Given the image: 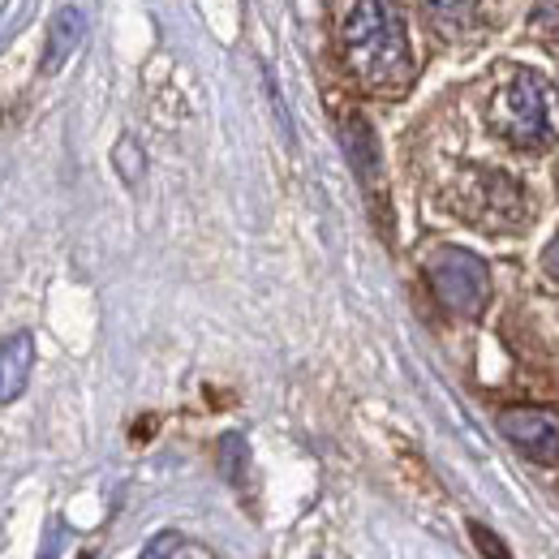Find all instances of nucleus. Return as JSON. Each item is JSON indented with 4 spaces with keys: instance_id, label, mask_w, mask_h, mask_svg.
<instances>
[{
    "instance_id": "obj_8",
    "label": "nucleus",
    "mask_w": 559,
    "mask_h": 559,
    "mask_svg": "<svg viewBox=\"0 0 559 559\" xmlns=\"http://www.w3.org/2000/svg\"><path fill=\"white\" fill-rule=\"evenodd\" d=\"M474 4H478V0H421V9H426V17H430L435 26H443V31H452V26H461V22H469V13H474Z\"/></svg>"
},
{
    "instance_id": "obj_14",
    "label": "nucleus",
    "mask_w": 559,
    "mask_h": 559,
    "mask_svg": "<svg viewBox=\"0 0 559 559\" xmlns=\"http://www.w3.org/2000/svg\"><path fill=\"white\" fill-rule=\"evenodd\" d=\"M82 559H86V556H82Z\"/></svg>"
},
{
    "instance_id": "obj_6",
    "label": "nucleus",
    "mask_w": 559,
    "mask_h": 559,
    "mask_svg": "<svg viewBox=\"0 0 559 559\" xmlns=\"http://www.w3.org/2000/svg\"><path fill=\"white\" fill-rule=\"evenodd\" d=\"M82 35H86V22H82V13L78 9H61L57 17H52V26H48V57H44V70H61L66 61H70V52L82 44Z\"/></svg>"
},
{
    "instance_id": "obj_10",
    "label": "nucleus",
    "mask_w": 559,
    "mask_h": 559,
    "mask_svg": "<svg viewBox=\"0 0 559 559\" xmlns=\"http://www.w3.org/2000/svg\"><path fill=\"white\" fill-rule=\"evenodd\" d=\"M117 168H121L126 181H139L142 177V151L134 139H121V146H117Z\"/></svg>"
},
{
    "instance_id": "obj_5",
    "label": "nucleus",
    "mask_w": 559,
    "mask_h": 559,
    "mask_svg": "<svg viewBox=\"0 0 559 559\" xmlns=\"http://www.w3.org/2000/svg\"><path fill=\"white\" fill-rule=\"evenodd\" d=\"M31 366H35V341L31 332H17L0 345V401H17L26 392V379H31Z\"/></svg>"
},
{
    "instance_id": "obj_3",
    "label": "nucleus",
    "mask_w": 559,
    "mask_h": 559,
    "mask_svg": "<svg viewBox=\"0 0 559 559\" xmlns=\"http://www.w3.org/2000/svg\"><path fill=\"white\" fill-rule=\"evenodd\" d=\"M499 130L521 151H538L551 142V117H547V82L534 70H516L499 95Z\"/></svg>"
},
{
    "instance_id": "obj_13",
    "label": "nucleus",
    "mask_w": 559,
    "mask_h": 559,
    "mask_svg": "<svg viewBox=\"0 0 559 559\" xmlns=\"http://www.w3.org/2000/svg\"><path fill=\"white\" fill-rule=\"evenodd\" d=\"M543 272L551 280H559V237H551L547 250H543Z\"/></svg>"
},
{
    "instance_id": "obj_2",
    "label": "nucleus",
    "mask_w": 559,
    "mask_h": 559,
    "mask_svg": "<svg viewBox=\"0 0 559 559\" xmlns=\"http://www.w3.org/2000/svg\"><path fill=\"white\" fill-rule=\"evenodd\" d=\"M426 280H430L435 297H439L452 314H461V319H478V314L487 310L490 272L474 250L439 246V250L426 259Z\"/></svg>"
},
{
    "instance_id": "obj_9",
    "label": "nucleus",
    "mask_w": 559,
    "mask_h": 559,
    "mask_svg": "<svg viewBox=\"0 0 559 559\" xmlns=\"http://www.w3.org/2000/svg\"><path fill=\"white\" fill-rule=\"evenodd\" d=\"M219 461H224V474H228L233 483H241V474H246V443H241V435H228V439H224Z\"/></svg>"
},
{
    "instance_id": "obj_12",
    "label": "nucleus",
    "mask_w": 559,
    "mask_h": 559,
    "mask_svg": "<svg viewBox=\"0 0 559 559\" xmlns=\"http://www.w3.org/2000/svg\"><path fill=\"white\" fill-rule=\"evenodd\" d=\"M173 551H177V534H159V538L142 551V559H173Z\"/></svg>"
},
{
    "instance_id": "obj_1",
    "label": "nucleus",
    "mask_w": 559,
    "mask_h": 559,
    "mask_svg": "<svg viewBox=\"0 0 559 559\" xmlns=\"http://www.w3.org/2000/svg\"><path fill=\"white\" fill-rule=\"evenodd\" d=\"M345 52L370 91H401L414 78L409 31L396 0H357L345 17Z\"/></svg>"
},
{
    "instance_id": "obj_7",
    "label": "nucleus",
    "mask_w": 559,
    "mask_h": 559,
    "mask_svg": "<svg viewBox=\"0 0 559 559\" xmlns=\"http://www.w3.org/2000/svg\"><path fill=\"white\" fill-rule=\"evenodd\" d=\"M345 146H349V159L353 168H357V177L370 186L379 177V146H374V134H370L366 117L353 112L349 121H345Z\"/></svg>"
},
{
    "instance_id": "obj_4",
    "label": "nucleus",
    "mask_w": 559,
    "mask_h": 559,
    "mask_svg": "<svg viewBox=\"0 0 559 559\" xmlns=\"http://www.w3.org/2000/svg\"><path fill=\"white\" fill-rule=\"evenodd\" d=\"M499 430L538 465H559V418L543 409H508Z\"/></svg>"
},
{
    "instance_id": "obj_11",
    "label": "nucleus",
    "mask_w": 559,
    "mask_h": 559,
    "mask_svg": "<svg viewBox=\"0 0 559 559\" xmlns=\"http://www.w3.org/2000/svg\"><path fill=\"white\" fill-rule=\"evenodd\" d=\"M469 534H474V543H483V551H487L490 559H508V551H503V543L490 534L487 525H469Z\"/></svg>"
}]
</instances>
